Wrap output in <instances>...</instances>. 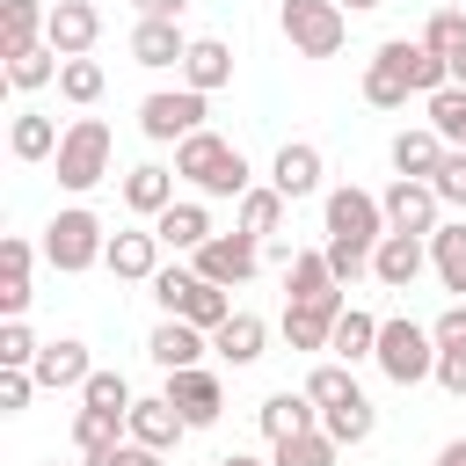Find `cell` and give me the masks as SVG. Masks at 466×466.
<instances>
[{
  "label": "cell",
  "mask_w": 466,
  "mask_h": 466,
  "mask_svg": "<svg viewBox=\"0 0 466 466\" xmlns=\"http://www.w3.org/2000/svg\"><path fill=\"white\" fill-rule=\"evenodd\" d=\"M175 320H197V328H204V335H211V328H218V320H233V291H226V284H211V277H197V284H189V299H182V313H175Z\"/></svg>",
  "instance_id": "f35d334b"
},
{
  "label": "cell",
  "mask_w": 466,
  "mask_h": 466,
  "mask_svg": "<svg viewBox=\"0 0 466 466\" xmlns=\"http://www.w3.org/2000/svg\"><path fill=\"white\" fill-rule=\"evenodd\" d=\"M58 66H66V58H58L51 44H29V51H15V58H7V87H15V95H36V87H51V80H58Z\"/></svg>",
  "instance_id": "d590c367"
},
{
  "label": "cell",
  "mask_w": 466,
  "mask_h": 466,
  "mask_svg": "<svg viewBox=\"0 0 466 466\" xmlns=\"http://www.w3.org/2000/svg\"><path fill=\"white\" fill-rule=\"evenodd\" d=\"M182 58H189V36H182L175 15H138V22H131V66L167 73V66H182Z\"/></svg>",
  "instance_id": "4fadbf2b"
},
{
  "label": "cell",
  "mask_w": 466,
  "mask_h": 466,
  "mask_svg": "<svg viewBox=\"0 0 466 466\" xmlns=\"http://www.w3.org/2000/svg\"><path fill=\"white\" fill-rule=\"evenodd\" d=\"M175 182H182L175 167H160V160H138V167H124V204H131V211L153 226V218L175 204Z\"/></svg>",
  "instance_id": "44dd1931"
},
{
  "label": "cell",
  "mask_w": 466,
  "mask_h": 466,
  "mask_svg": "<svg viewBox=\"0 0 466 466\" xmlns=\"http://www.w3.org/2000/svg\"><path fill=\"white\" fill-rule=\"evenodd\" d=\"M131 7H138V15H175V22H182V7H189V0H131Z\"/></svg>",
  "instance_id": "f5cc1de1"
},
{
  "label": "cell",
  "mask_w": 466,
  "mask_h": 466,
  "mask_svg": "<svg viewBox=\"0 0 466 466\" xmlns=\"http://www.w3.org/2000/svg\"><path fill=\"white\" fill-rule=\"evenodd\" d=\"M422 269H430V240H422V233H386V240L371 248V277H379L386 291H408Z\"/></svg>",
  "instance_id": "2e32d148"
},
{
  "label": "cell",
  "mask_w": 466,
  "mask_h": 466,
  "mask_svg": "<svg viewBox=\"0 0 466 466\" xmlns=\"http://www.w3.org/2000/svg\"><path fill=\"white\" fill-rule=\"evenodd\" d=\"M36 393H44V386H36V371H7V364H0V415H22Z\"/></svg>",
  "instance_id": "681fc988"
},
{
  "label": "cell",
  "mask_w": 466,
  "mask_h": 466,
  "mask_svg": "<svg viewBox=\"0 0 466 466\" xmlns=\"http://www.w3.org/2000/svg\"><path fill=\"white\" fill-rule=\"evenodd\" d=\"M379 204H386V233H437L444 226V197L430 189V182H415V175H393L386 189H379Z\"/></svg>",
  "instance_id": "ba28073f"
},
{
  "label": "cell",
  "mask_w": 466,
  "mask_h": 466,
  "mask_svg": "<svg viewBox=\"0 0 466 466\" xmlns=\"http://www.w3.org/2000/svg\"><path fill=\"white\" fill-rule=\"evenodd\" d=\"M29 269H36V248H29L22 233H7V240H0V313H7V320H22L29 299H36V291H29Z\"/></svg>",
  "instance_id": "7402d4cb"
},
{
  "label": "cell",
  "mask_w": 466,
  "mask_h": 466,
  "mask_svg": "<svg viewBox=\"0 0 466 466\" xmlns=\"http://www.w3.org/2000/svg\"><path fill=\"white\" fill-rule=\"evenodd\" d=\"M211 466H269V459H255V451H218Z\"/></svg>",
  "instance_id": "9f6ffc18"
},
{
  "label": "cell",
  "mask_w": 466,
  "mask_h": 466,
  "mask_svg": "<svg viewBox=\"0 0 466 466\" xmlns=\"http://www.w3.org/2000/svg\"><path fill=\"white\" fill-rule=\"evenodd\" d=\"M277 29L299 58H335L350 36V7L342 0H277Z\"/></svg>",
  "instance_id": "277c9868"
},
{
  "label": "cell",
  "mask_w": 466,
  "mask_h": 466,
  "mask_svg": "<svg viewBox=\"0 0 466 466\" xmlns=\"http://www.w3.org/2000/svg\"><path fill=\"white\" fill-rule=\"evenodd\" d=\"M430 335H437V350H466V299H451V306L430 320Z\"/></svg>",
  "instance_id": "f907efd6"
},
{
  "label": "cell",
  "mask_w": 466,
  "mask_h": 466,
  "mask_svg": "<svg viewBox=\"0 0 466 466\" xmlns=\"http://www.w3.org/2000/svg\"><path fill=\"white\" fill-rule=\"evenodd\" d=\"M109 160H116V138H109L102 116H73L66 138H58V153H51L58 189H73V197H87L95 182H109Z\"/></svg>",
  "instance_id": "7a4b0ae2"
},
{
  "label": "cell",
  "mask_w": 466,
  "mask_h": 466,
  "mask_svg": "<svg viewBox=\"0 0 466 466\" xmlns=\"http://www.w3.org/2000/svg\"><path fill=\"white\" fill-rule=\"evenodd\" d=\"M335 320H342V306H284V342L291 350H328L335 342Z\"/></svg>",
  "instance_id": "1f68e13d"
},
{
  "label": "cell",
  "mask_w": 466,
  "mask_h": 466,
  "mask_svg": "<svg viewBox=\"0 0 466 466\" xmlns=\"http://www.w3.org/2000/svg\"><path fill=\"white\" fill-rule=\"evenodd\" d=\"M437 466H466V437H451V444L437 451Z\"/></svg>",
  "instance_id": "11a10c76"
},
{
  "label": "cell",
  "mask_w": 466,
  "mask_h": 466,
  "mask_svg": "<svg viewBox=\"0 0 466 466\" xmlns=\"http://www.w3.org/2000/svg\"><path fill=\"white\" fill-rule=\"evenodd\" d=\"M255 422H262V437H269V444H284V437H299V430H320V408H313V393H306V386H299V393L284 386V393H269V400L255 408Z\"/></svg>",
  "instance_id": "cb8c5ba5"
},
{
  "label": "cell",
  "mask_w": 466,
  "mask_h": 466,
  "mask_svg": "<svg viewBox=\"0 0 466 466\" xmlns=\"http://www.w3.org/2000/svg\"><path fill=\"white\" fill-rule=\"evenodd\" d=\"M437 386L451 400H466V350H437Z\"/></svg>",
  "instance_id": "816d5d0a"
},
{
  "label": "cell",
  "mask_w": 466,
  "mask_h": 466,
  "mask_svg": "<svg viewBox=\"0 0 466 466\" xmlns=\"http://www.w3.org/2000/svg\"><path fill=\"white\" fill-rule=\"evenodd\" d=\"M459 36H466V7H437V15L422 22V44H430L437 58H444V51L459 44Z\"/></svg>",
  "instance_id": "c3c4849f"
},
{
  "label": "cell",
  "mask_w": 466,
  "mask_h": 466,
  "mask_svg": "<svg viewBox=\"0 0 466 466\" xmlns=\"http://www.w3.org/2000/svg\"><path fill=\"white\" fill-rule=\"evenodd\" d=\"M44 22H51V7H44V0H0V58H15V51H29V44H44Z\"/></svg>",
  "instance_id": "4dcf8cb0"
},
{
  "label": "cell",
  "mask_w": 466,
  "mask_h": 466,
  "mask_svg": "<svg viewBox=\"0 0 466 466\" xmlns=\"http://www.w3.org/2000/svg\"><path fill=\"white\" fill-rule=\"evenodd\" d=\"M430 189L451 204V211H466V146H451L444 160H437V175H430Z\"/></svg>",
  "instance_id": "bcb514c9"
},
{
  "label": "cell",
  "mask_w": 466,
  "mask_h": 466,
  "mask_svg": "<svg viewBox=\"0 0 466 466\" xmlns=\"http://www.w3.org/2000/svg\"><path fill=\"white\" fill-rule=\"evenodd\" d=\"M269 182H277L291 204L313 197V189H320V146H313V138H284L277 160H269Z\"/></svg>",
  "instance_id": "ffe728a7"
},
{
  "label": "cell",
  "mask_w": 466,
  "mask_h": 466,
  "mask_svg": "<svg viewBox=\"0 0 466 466\" xmlns=\"http://www.w3.org/2000/svg\"><path fill=\"white\" fill-rule=\"evenodd\" d=\"M80 466H167V451H153V444L124 437V444H109V451H87Z\"/></svg>",
  "instance_id": "7dc6e473"
},
{
  "label": "cell",
  "mask_w": 466,
  "mask_h": 466,
  "mask_svg": "<svg viewBox=\"0 0 466 466\" xmlns=\"http://www.w3.org/2000/svg\"><path fill=\"white\" fill-rule=\"evenodd\" d=\"M335 459H342V444L328 430H299V437L269 444V466H335Z\"/></svg>",
  "instance_id": "74e56055"
},
{
  "label": "cell",
  "mask_w": 466,
  "mask_h": 466,
  "mask_svg": "<svg viewBox=\"0 0 466 466\" xmlns=\"http://www.w3.org/2000/svg\"><path fill=\"white\" fill-rule=\"evenodd\" d=\"M371 364H379L393 386H422V379H437V335L415 328V320H379Z\"/></svg>",
  "instance_id": "5b68a950"
},
{
  "label": "cell",
  "mask_w": 466,
  "mask_h": 466,
  "mask_svg": "<svg viewBox=\"0 0 466 466\" xmlns=\"http://www.w3.org/2000/svg\"><path fill=\"white\" fill-rule=\"evenodd\" d=\"M131 379L124 371H87V386H80V408H109V415H131Z\"/></svg>",
  "instance_id": "7bdbcfd3"
},
{
  "label": "cell",
  "mask_w": 466,
  "mask_h": 466,
  "mask_svg": "<svg viewBox=\"0 0 466 466\" xmlns=\"http://www.w3.org/2000/svg\"><path fill=\"white\" fill-rule=\"evenodd\" d=\"M204 102L211 95H197V87H160V95L138 102V131L153 146H182L189 131H204Z\"/></svg>",
  "instance_id": "52a82bcc"
},
{
  "label": "cell",
  "mask_w": 466,
  "mask_h": 466,
  "mask_svg": "<svg viewBox=\"0 0 466 466\" xmlns=\"http://www.w3.org/2000/svg\"><path fill=\"white\" fill-rule=\"evenodd\" d=\"M153 233H160V248H175V255H197V248L211 240V211H204L197 197H175V204L153 218Z\"/></svg>",
  "instance_id": "484cf974"
},
{
  "label": "cell",
  "mask_w": 466,
  "mask_h": 466,
  "mask_svg": "<svg viewBox=\"0 0 466 466\" xmlns=\"http://www.w3.org/2000/svg\"><path fill=\"white\" fill-rule=\"evenodd\" d=\"M58 138H66V131H58V124L44 116V109H15V124H7V153H15L22 167L51 160V153H58Z\"/></svg>",
  "instance_id": "f1b7e54d"
},
{
  "label": "cell",
  "mask_w": 466,
  "mask_h": 466,
  "mask_svg": "<svg viewBox=\"0 0 466 466\" xmlns=\"http://www.w3.org/2000/svg\"><path fill=\"white\" fill-rule=\"evenodd\" d=\"M124 430H131L138 444H153V451H175V444L189 437V422H182V408H175L167 393H146V400H131Z\"/></svg>",
  "instance_id": "ac0fdd59"
},
{
  "label": "cell",
  "mask_w": 466,
  "mask_h": 466,
  "mask_svg": "<svg viewBox=\"0 0 466 466\" xmlns=\"http://www.w3.org/2000/svg\"><path fill=\"white\" fill-rule=\"evenodd\" d=\"M102 87H109V73H102L95 58H66V66H58V95H66L73 109H87V102H102Z\"/></svg>",
  "instance_id": "60d3db41"
},
{
  "label": "cell",
  "mask_w": 466,
  "mask_h": 466,
  "mask_svg": "<svg viewBox=\"0 0 466 466\" xmlns=\"http://www.w3.org/2000/svg\"><path fill=\"white\" fill-rule=\"evenodd\" d=\"M371 350H379V313H364V306H342V320H335V342H328V357L357 364V357H371Z\"/></svg>",
  "instance_id": "d6a6232c"
},
{
  "label": "cell",
  "mask_w": 466,
  "mask_h": 466,
  "mask_svg": "<svg viewBox=\"0 0 466 466\" xmlns=\"http://www.w3.org/2000/svg\"><path fill=\"white\" fill-rule=\"evenodd\" d=\"M51 466H58V459H51Z\"/></svg>",
  "instance_id": "680465c9"
},
{
  "label": "cell",
  "mask_w": 466,
  "mask_h": 466,
  "mask_svg": "<svg viewBox=\"0 0 466 466\" xmlns=\"http://www.w3.org/2000/svg\"><path fill=\"white\" fill-rule=\"evenodd\" d=\"M320 218H328V240H342V248H364V255H371V248L386 240V204H379L371 189H357V182L328 189Z\"/></svg>",
  "instance_id": "8992f818"
},
{
  "label": "cell",
  "mask_w": 466,
  "mask_h": 466,
  "mask_svg": "<svg viewBox=\"0 0 466 466\" xmlns=\"http://www.w3.org/2000/svg\"><path fill=\"white\" fill-rule=\"evenodd\" d=\"M284 211H291V197H284L277 182H255L248 197H233V226H240V233H255V240L284 233Z\"/></svg>",
  "instance_id": "83f0119b"
},
{
  "label": "cell",
  "mask_w": 466,
  "mask_h": 466,
  "mask_svg": "<svg viewBox=\"0 0 466 466\" xmlns=\"http://www.w3.org/2000/svg\"><path fill=\"white\" fill-rule=\"evenodd\" d=\"M175 73H182V87L218 95V87L233 80V44H226V36H189V58H182Z\"/></svg>",
  "instance_id": "d6986e66"
},
{
  "label": "cell",
  "mask_w": 466,
  "mask_h": 466,
  "mask_svg": "<svg viewBox=\"0 0 466 466\" xmlns=\"http://www.w3.org/2000/svg\"><path fill=\"white\" fill-rule=\"evenodd\" d=\"M444 66H451V80H459V87H466V36H459V44H451V51H444Z\"/></svg>",
  "instance_id": "db71d44e"
},
{
  "label": "cell",
  "mask_w": 466,
  "mask_h": 466,
  "mask_svg": "<svg viewBox=\"0 0 466 466\" xmlns=\"http://www.w3.org/2000/svg\"><path fill=\"white\" fill-rule=\"evenodd\" d=\"M284 306H342L328 248H291V262H284Z\"/></svg>",
  "instance_id": "30bf717a"
},
{
  "label": "cell",
  "mask_w": 466,
  "mask_h": 466,
  "mask_svg": "<svg viewBox=\"0 0 466 466\" xmlns=\"http://www.w3.org/2000/svg\"><path fill=\"white\" fill-rule=\"evenodd\" d=\"M131 430H124V415H109V408H80L73 415V451L87 459V451H109V444H124Z\"/></svg>",
  "instance_id": "ab89813d"
},
{
  "label": "cell",
  "mask_w": 466,
  "mask_h": 466,
  "mask_svg": "<svg viewBox=\"0 0 466 466\" xmlns=\"http://www.w3.org/2000/svg\"><path fill=\"white\" fill-rule=\"evenodd\" d=\"M189 284H197V262H160V269H153V299H160V313H182Z\"/></svg>",
  "instance_id": "ee69618b"
},
{
  "label": "cell",
  "mask_w": 466,
  "mask_h": 466,
  "mask_svg": "<svg viewBox=\"0 0 466 466\" xmlns=\"http://www.w3.org/2000/svg\"><path fill=\"white\" fill-rule=\"evenodd\" d=\"M430 269H437V284L451 299H466V218H444L430 233Z\"/></svg>",
  "instance_id": "f546056e"
},
{
  "label": "cell",
  "mask_w": 466,
  "mask_h": 466,
  "mask_svg": "<svg viewBox=\"0 0 466 466\" xmlns=\"http://www.w3.org/2000/svg\"><path fill=\"white\" fill-rule=\"evenodd\" d=\"M211 350H218L233 371L262 364V350H269V328H262V313H240V306H233V320H218V328H211Z\"/></svg>",
  "instance_id": "603a6c76"
},
{
  "label": "cell",
  "mask_w": 466,
  "mask_h": 466,
  "mask_svg": "<svg viewBox=\"0 0 466 466\" xmlns=\"http://www.w3.org/2000/svg\"><path fill=\"white\" fill-rule=\"evenodd\" d=\"M379 51H386V58H393V66L408 73V87H415V95H437V87L451 80V66H444V58H437V51L422 44V36H386Z\"/></svg>",
  "instance_id": "d4e9b609"
},
{
  "label": "cell",
  "mask_w": 466,
  "mask_h": 466,
  "mask_svg": "<svg viewBox=\"0 0 466 466\" xmlns=\"http://www.w3.org/2000/svg\"><path fill=\"white\" fill-rule=\"evenodd\" d=\"M109 255V233H102V218L87 211V204H66V211H51V226H44V262L58 269V277H80V269H95Z\"/></svg>",
  "instance_id": "3957f363"
},
{
  "label": "cell",
  "mask_w": 466,
  "mask_h": 466,
  "mask_svg": "<svg viewBox=\"0 0 466 466\" xmlns=\"http://www.w3.org/2000/svg\"><path fill=\"white\" fill-rule=\"evenodd\" d=\"M386 153H393V175H415V182H430V175H437V160H444L451 146H444L430 124H408V131H393V146H386Z\"/></svg>",
  "instance_id": "4316f807"
},
{
  "label": "cell",
  "mask_w": 466,
  "mask_h": 466,
  "mask_svg": "<svg viewBox=\"0 0 466 466\" xmlns=\"http://www.w3.org/2000/svg\"><path fill=\"white\" fill-rule=\"evenodd\" d=\"M189 262H197V277H211V284H226V291H233V284H248V277L262 269V240L233 226V233H211Z\"/></svg>",
  "instance_id": "9c48e42d"
},
{
  "label": "cell",
  "mask_w": 466,
  "mask_h": 466,
  "mask_svg": "<svg viewBox=\"0 0 466 466\" xmlns=\"http://www.w3.org/2000/svg\"><path fill=\"white\" fill-rule=\"evenodd\" d=\"M29 371H36V386H44V393H80V386H87V371H95V357H87V342H80V335H58V342H44V350H36V364H29Z\"/></svg>",
  "instance_id": "9a60e30c"
},
{
  "label": "cell",
  "mask_w": 466,
  "mask_h": 466,
  "mask_svg": "<svg viewBox=\"0 0 466 466\" xmlns=\"http://www.w3.org/2000/svg\"><path fill=\"white\" fill-rule=\"evenodd\" d=\"M408 95H415L408 73H400L386 51H371V66H364V102H371V109H408Z\"/></svg>",
  "instance_id": "8d00e7d4"
},
{
  "label": "cell",
  "mask_w": 466,
  "mask_h": 466,
  "mask_svg": "<svg viewBox=\"0 0 466 466\" xmlns=\"http://www.w3.org/2000/svg\"><path fill=\"white\" fill-rule=\"evenodd\" d=\"M36 350H44V342L29 335V320H0V364H7V371H29Z\"/></svg>",
  "instance_id": "f6af8a7d"
},
{
  "label": "cell",
  "mask_w": 466,
  "mask_h": 466,
  "mask_svg": "<svg viewBox=\"0 0 466 466\" xmlns=\"http://www.w3.org/2000/svg\"><path fill=\"white\" fill-rule=\"evenodd\" d=\"M422 109H430L422 124H430L444 146H466V87H459V80H444L437 95H422Z\"/></svg>",
  "instance_id": "e575fe53"
},
{
  "label": "cell",
  "mask_w": 466,
  "mask_h": 466,
  "mask_svg": "<svg viewBox=\"0 0 466 466\" xmlns=\"http://www.w3.org/2000/svg\"><path fill=\"white\" fill-rule=\"evenodd\" d=\"M175 175H182L197 197H248V189H255L248 153H240V146H226L218 131H189V138L175 146Z\"/></svg>",
  "instance_id": "6da1fadb"
},
{
  "label": "cell",
  "mask_w": 466,
  "mask_h": 466,
  "mask_svg": "<svg viewBox=\"0 0 466 466\" xmlns=\"http://www.w3.org/2000/svg\"><path fill=\"white\" fill-rule=\"evenodd\" d=\"M306 393H313V408H342V400H350V393H364V386L350 379V364H342V357H328V364H313V371H306Z\"/></svg>",
  "instance_id": "b9f144b4"
},
{
  "label": "cell",
  "mask_w": 466,
  "mask_h": 466,
  "mask_svg": "<svg viewBox=\"0 0 466 466\" xmlns=\"http://www.w3.org/2000/svg\"><path fill=\"white\" fill-rule=\"evenodd\" d=\"M102 36V7L95 0H51V22H44V44L58 58H87Z\"/></svg>",
  "instance_id": "7c38bea8"
},
{
  "label": "cell",
  "mask_w": 466,
  "mask_h": 466,
  "mask_svg": "<svg viewBox=\"0 0 466 466\" xmlns=\"http://www.w3.org/2000/svg\"><path fill=\"white\" fill-rule=\"evenodd\" d=\"M320 430H328L335 444H371V430H379V408H371L364 393H350L342 408H320Z\"/></svg>",
  "instance_id": "836d02e7"
},
{
  "label": "cell",
  "mask_w": 466,
  "mask_h": 466,
  "mask_svg": "<svg viewBox=\"0 0 466 466\" xmlns=\"http://www.w3.org/2000/svg\"><path fill=\"white\" fill-rule=\"evenodd\" d=\"M204 350H211V335L197 320H175V313H160V328L146 335V357L160 371H189V364H204Z\"/></svg>",
  "instance_id": "e0dca14e"
},
{
  "label": "cell",
  "mask_w": 466,
  "mask_h": 466,
  "mask_svg": "<svg viewBox=\"0 0 466 466\" xmlns=\"http://www.w3.org/2000/svg\"><path fill=\"white\" fill-rule=\"evenodd\" d=\"M160 393L182 408V422H189V430H211V422L226 415V386H218V371H204V364L167 371V386H160Z\"/></svg>",
  "instance_id": "8fae6325"
},
{
  "label": "cell",
  "mask_w": 466,
  "mask_h": 466,
  "mask_svg": "<svg viewBox=\"0 0 466 466\" xmlns=\"http://www.w3.org/2000/svg\"><path fill=\"white\" fill-rule=\"evenodd\" d=\"M342 7H350V15H371V7H386V0H342Z\"/></svg>",
  "instance_id": "6f0895ef"
},
{
  "label": "cell",
  "mask_w": 466,
  "mask_h": 466,
  "mask_svg": "<svg viewBox=\"0 0 466 466\" xmlns=\"http://www.w3.org/2000/svg\"><path fill=\"white\" fill-rule=\"evenodd\" d=\"M102 269H109L116 284H153V269H160V233H153V226H124V233H109Z\"/></svg>",
  "instance_id": "5bb4252c"
}]
</instances>
